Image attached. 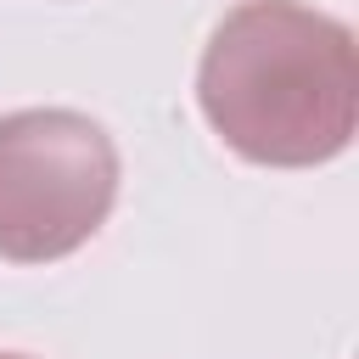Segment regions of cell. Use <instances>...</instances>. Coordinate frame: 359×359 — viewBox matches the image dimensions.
Instances as JSON below:
<instances>
[{"instance_id":"1","label":"cell","mask_w":359,"mask_h":359,"mask_svg":"<svg viewBox=\"0 0 359 359\" xmlns=\"http://www.w3.org/2000/svg\"><path fill=\"white\" fill-rule=\"evenodd\" d=\"M196 107L258 168H320L359 123V62L342 17L303 0H241L202 45Z\"/></svg>"},{"instance_id":"2","label":"cell","mask_w":359,"mask_h":359,"mask_svg":"<svg viewBox=\"0 0 359 359\" xmlns=\"http://www.w3.org/2000/svg\"><path fill=\"white\" fill-rule=\"evenodd\" d=\"M118 202V146L73 107L0 118V258L56 264L79 252Z\"/></svg>"},{"instance_id":"3","label":"cell","mask_w":359,"mask_h":359,"mask_svg":"<svg viewBox=\"0 0 359 359\" xmlns=\"http://www.w3.org/2000/svg\"><path fill=\"white\" fill-rule=\"evenodd\" d=\"M0 359H28V353H0Z\"/></svg>"}]
</instances>
